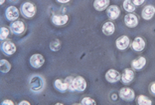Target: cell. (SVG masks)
<instances>
[{"mask_svg": "<svg viewBox=\"0 0 155 105\" xmlns=\"http://www.w3.org/2000/svg\"><path fill=\"white\" fill-rule=\"evenodd\" d=\"M66 81L68 82L70 91H79V92H83V91H84L87 88V82L84 77L82 76L67 77Z\"/></svg>", "mask_w": 155, "mask_h": 105, "instance_id": "6da1fadb", "label": "cell"}, {"mask_svg": "<svg viewBox=\"0 0 155 105\" xmlns=\"http://www.w3.org/2000/svg\"><path fill=\"white\" fill-rule=\"evenodd\" d=\"M9 35V29L7 27H1L0 29V38L1 40H5Z\"/></svg>", "mask_w": 155, "mask_h": 105, "instance_id": "d4e9b609", "label": "cell"}, {"mask_svg": "<svg viewBox=\"0 0 155 105\" xmlns=\"http://www.w3.org/2000/svg\"><path fill=\"white\" fill-rule=\"evenodd\" d=\"M4 1H5V0H1V1H0V4H3V3H4Z\"/></svg>", "mask_w": 155, "mask_h": 105, "instance_id": "d6a6232c", "label": "cell"}, {"mask_svg": "<svg viewBox=\"0 0 155 105\" xmlns=\"http://www.w3.org/2000/svg\"><path fill=\"white\" fill-rule=\"evenodd\" d=\"M1 49L6 55H12V54L15 53L16 46H15V44H14L12 41L5 40L1 45Z\"/></svg>", "mask_w": 155, "mask_h": 105, "instance_id": "9c48e42d", "label": "cell"}, {"mask_svg": "<svg viewBox=\"0 0 155 105\" xmlns=\"http://www.w3.org/2000/svg\"><path fill=\"white\" fill-rule=\"evenodd\" d=\"M145 64H146V59L144 57H138L131 62V66L136 70L142 69L145 66Z\"/></svg>", "mask_w": 155, "mask_h": 105, "instance_id": "ffe728a7", "label": "cell"}, {"mask_svg": "<svg viewBox=\"0 0 155 105\" xmlns=\"http://www.w3.org/2000/svg\"><path fill=\"white\" fill-rule=\"evenodd\" d=\"M19 104H21V105H30V102H29V101H21Z\"/></svg>", "mask_w": 155, "mask_h": 105, "instance_id": "4dcf8cb0", "label": "cell"}, {"mask_svg": "<svg viewBox=\"0 0 155 105\" xmlns=\"http://www.w3.org/2000/svg\"><path fill=\"white\" fill-rule=\"evenodd\" d=\"M129 44H130V40L128 36H126V35H122V36L118 37L115 42L116 47H117L119 50H125V49L129 46Z\"/></svg>", "mask_w": 155, "mask_h": 105, "instance_id": "30bf717a", "label": "cell"}, {"mask_svg": "<svg viewBox=\"0 0 155 105\" xmlns=\"http://www.w3.org/2000/svg\"><path fill=\"white\" fill-rule=\"evenodd\" d=\"M54 85L56 87V89L59 90L60 92H65V91L69 90V85H68V82L63 79H56L55 80V83Z\"/></svg>", "mask_w": 155, "mask_h": 105, "instance_id": "ac0fdd59", "label": "cell"}, {"mask_svg": "<svg viewBox=\"0 0 155 105\" xmlns=\"http://www.w3.org/2000/svg\"><path fill=\"white\" fill-rule=\"evenodd\" d=\"M144 1H145V0H132V2L134 3L135 5H137V6L142 5L143 3H144Z\"/></svg>", "mask_w": 155, "mask_h": 105, "instance_id": "83f0119b", "label": "cell"}, {"mask_svg": "<svg viewBox=\"0 0 155 105\" xmlns=\"http://www.w3.org/2000/svg\"><path fill=\"white\" fill-rule=\"evenodd\" d=\"M29 87L33 92H41L45 87V81L40 75H34L30 78Z\"/></svg>", "mask_w": 155, "mask_h": 105, "instance_id": "7a4b0ae2", "label": "cell"}, {"mask_svg": "<svg viewBox=\"0 0 155 105\" xmlns=\"http://www.w3.org/2000/svg\"><path fill=\"white\" fill-rule=\"evenodd\" d=\"M6 19L9 21H16L19 17V10L15 6H9L5 11Z\"/></svg>", "mask_w": 155, "mask_h": 105, "instance_id": "8992f818", "label": "cell"}, {"mask_svg": "<svg viewBox=\"0 0 155 105\" xmlns=\"http://www.w3.org/2000/svg\"><path fill=\"white\" fill-rule=\"evenodd\" d=\"M25 29H26L25 24H24L23 21H21V20L13 21V22L10 24V30H11V32L15 35L23 34Z\"/></svg>", "mask_w": 155, "mask_h": 105, "instance_id": "277c9868", "label": "cell"}, {"mask_svg": "<svg viewBox=\"0 0 155 105\" xmlns=\"http://www.w3.org/2000/svg\"><path fill=\"white\" fill-rule=\"evenodd\" d=\"M0 68H1L2 73H7L11 69V64L7 60H5V59H1V61H0Z\"/></svg>", "mask_w": 155, "mask_h": 105, "instance_id": "7402d4cb", "label": "cell"}, {"mask_svg": "<svg viewBox=\"0 0 155 105\" xmlns=\"http://www.w3.org/2000/svg\"><path fill=\"white\" fill-rule=\"evenodd\" d=\"M124 23H125V25L129 28H134L137 26V24H138V17L132 12L126 14L124 17Z\"/></svg>", "mask_w": 155, "mask_h": 105, "instance_id": "52a82bcc", "label": "cell"}, {"mask_svg": "<svg viewBox=\"0 0 155 105\" xmlns=\"http://www.w3.org/2000/svg\"><path fill=\"white\" fill-rule=\"evenodd\" d=\"M57 1H58L59 3H62V4H65V3L70 2V1H71V0H57Z\"/></svg>", "mask_w": 155, "mask_h": 105, "instance_id": "f546056e", "label": "cell"}, {"mask_svg": "<svg viewBox=\"0 0 155 105\" xmlns=\"http://www.w3.org/2000/svg\"><path fill=\"white\" fill-rule=\"evenodd\" d=\"M105 79L110 83H115L120 79V74H119L118 71H116L114 69H110L105 73Z\"/></svg>", "mask_w": 155, "mask_h": 105, "instance_id": "7c38bea8", "label": "cell"}, {"mask_svg": "<svg viewBox=\"0 0 155 105\" xmlns=\"http://www.w3.org/2000/svg\"><path fill=\"white\" fill-rule=\"evenodd\" d=\"M119 14H120V9L116 5H110L107 9V15L110 20H115L118 18Z\"/></svg>", "mask_w": 155, "mask_h": 105, "instance_id": "8fae6325", "label": "cell"}, {"mask_svg": "<svg viewBox=\"0 0 155 105\" xmlns=\"http://www.w3.org/2000/svg\"><path fill=\"white\" fill-rule=\"evenodd\" d=\"M149 91L151 92V94L155 95V82H152L149 85Z\"/></svg>", "mask_w": 155, "mask_h": 105, "instance_id": "4316f807", "label": "cell"}, {"mask_svg": "<svg viewBox=\"0 0 155 105\" xmlns=\"http://www.w3.org/2000/svg\"><path fill=\"white\" fill-rule=\"evenodd\" d=\"M114 30H115V26L111 21H107V22L103 25V32H104V34L107 35V36L114 34Z\"/></svg>", "mask_w": 155, "mask_h": 105, "instance_id": "d6986e66", "label": "cell"}, {"mask_svg": "<svg viewBox=\"0 0 155 105\" xmlns=\"http://www.w3.org/2000/svg\"><path fill=\"white\" fill-rule=\"evenodd\" d=\"M21 13L26 18H31L36 14V6L31 2H25L21 6Z\"/></svg>", "mask_w": 155, "mask_h": 105, "instance_id": "3957f363", "label": "cell"}, {"mask_svg": "<svg viewBox=\"0 0 155 105\" xmlns=\"http://www.w3.org/2000/svg\"><path fill=\"white\" fill-rule=\"evenodd\" d=\"M119 96L125 101H132L134 99L135 94H134V91H133L131 88L124 87V88H121L120 91H119Z\"/></svg>", "mask_w": 155, "mask_h": 105, "instance_id": "ba28073f", "label": "cell"}, {"mask_svg": "<svg viewBox=\"0 0 155 105\" xmlns=\"http://www.w3.org/2000/svg\"><path fill=\"white\" fill-rule=\"evenodd\" d=\"M68 20H69V16L65 15V14H63V15H56L55 14V15L52 16V22L57 26L65 25L68 22Z\"/></svg>", "mask_w": 155, "mask_h": 105, "instance_id": "5bb4252c", "label": "cell"}, {"mask_svg": "<svg viewBox=\"0 0 155 105\" xmlns=\"http://www.w3.org/2000/svg\"><path fill=\"white\" fill-rule=\"evenodd\" d=\"M81 104H86V105H96V101H94V99H91V98L90 97H84L82 99V101H81Z\"/></svg>", "mask_w": 155, "mask_h": 105, "instance_id": "484cf974", "label": "cell"}, {"mask_svg": "<svg viewBox=\"0 0 155 105\" xmlns=\"http://www.w3.org/2000/svg\"><path fill=\"white\" fill-rule=\"evenodd\" d=\"M123 8H124L125 11L131 13L135 10V4L132 2V0H124V2H123Z\"/></svg>", "mask_w": 155, "mask_h": 105, "instance_id": "44dd1931", "label": "cell"}, {"mask_svg": "<svg viewBox=\"0 0 155 105\" xmlns=\"http://www.w3.org/2000/svg\"><path fill=\"white\" fill-rule=\"evenodd\" d=\"M2 104H8V105H13L14 102L12 100H3L2 101Z\"/></svg>", "mask_w": 155, "mask_h": 105, "instance_id": "f1b7e54d", "label": "cell"}, {"mask_svg": "<svg viewBox=\"0 0 155 105\" xmlns=\"http://www.w3.org/2000/svg\"><path fill=\"white\" fill-rule=\"evenodd\" d=\"M110 6V0H94V7L97 11H104Z\"/></svg>", "mask_w": 155, "mask_h": 105, "instance_id": "e0dca14e", "label": "cell"}, {"mask_svg": "<svg viewBox=\"0 0 155 105\" xmlns=\"http://www.w3.org/2000/svg\"><path fill=\"white\" fill-rule=\"evenodd\" d=\"M131 46H132L134 51L140 52L145 48V41H144V39L142 37H136L135 39L132 41Z\"/></svg>", "mask_w": 155, "mask_h": 105, "instance_id": "9a60e30c", "label": "cell"}, {"mask_svg": "<svg viewBox=\"0 0 155 105\" xmlns=\"http://www.w3.org/2000/svg\"><path fill=\"white\" fill-rule=\"evenodd\" d=\"M155 14V7L152 5H147L143 8L141 15L143 17V19L145 20H150Z\"/></svg>", "mask_w": 155, "mask_h": 105, "instance_id": "2e32d148", "label": "cell"}, {"mask_svg": "<svg viewBox=\"0 0 155 105\" xmlns=\"http://www.w3.org/2000/svg\"><path fill=\"white\" fill-rule=\"evenodd\" d=\"M111 96H112V97H111V98H112V100H116V99H117V95H116V94L114 93Z\"/></svg>", "mask_w": 155, "mask_h": 105, "instance_id": "1f68e13d", "label": "cell"}, {"mask_svg": "<svg viewBox=\"0 0 155 105\" xmlns=\"http://www.w3.org/2000/svg\"><path fill=\"white\" fill-rule=\"evenodd\" d=\"M45 58L42 54H33L30 58V64L34 68H40L44 65Z\"/></svg>", "mask_w": 155, "mask_h": 105, "instance_id": "5b68a950", "label": "cell"}, {"mask_svg": "<svg viewBox=\"0 0 155 105\" xmlns=\"http://www.w3.org/2000/svg\"><path fill=\"white\" fill-rule=\"evenodd\" d=\"M133 78H134V72L132 69L130 68H125L123 70L122 75H121V81L124 84H128L132 82Z\"/></svg>", "mask_w": 155, "mask_h": 105, "instance_id": "4fadbf2b", "label": "cell"}, {"mask_svg": "<svg viewBox=\"0 0 155 105\" xmlns=\"http://www.w3.org/2000/svg\"><path fill=\"white\" fill-rule=\"evenodd\" d=\"M60 48H61V41L59 39L53 40L50 43V49L52 51H59Z\"/></svg>", "mask_w": 155, "mask_h": 105, "instance_id": "cb8c5ba5", "label": "cell"}, {"mask_svg": "<svg viewBox=\"0 0 155 105\" xmlns=\"http://www.w3.org/2000/svg\"><path fill=\"white\" fill-rule=\"evenodd\" d=\"M137 104L140 105H151L152 104V101L149 98H147L144 95H139L137 97Z\"/></svg>", "mask_w": 155, "mask_h": 105, "instance_id": "603a6c76", "label": "cell"}]
</instances>
